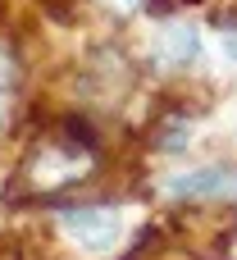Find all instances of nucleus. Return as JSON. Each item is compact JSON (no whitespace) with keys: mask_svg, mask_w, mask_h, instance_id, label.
Instances as JSON below:
<instances>
[{"mask_svg":"<svg viewBox=\"0 0 237 260\" xmlns=\"http://www.w3.org/2000/svg\"><path fill=\"white\" fill-rule=\"evenodd\" d=\"M114 5H119V9H137L142 0H114Z\"/></svg>","mask_w":237,"mask_h":260,"instance_id":"0eeeda50","label":"nucleus"},{"mask_svg":"<svg viewBox=\"0 0 237 260\" xmlns=\"http://www.w3.org/2000/svg\"><path fill=\"white\" fill-rule=\"evenodd\" d=\"M237 192V169L228 165H206V169H192V174H178L169 178V197H192V201H210V197H233Z\"/></svg>","mask_w":237,"mask_h":260,"instance_id":"f03ea898","label":"nucleus"},{"mask_svg":"<svg viewBox=\"0 0 237 260\" xmlns=\"http://www.w3.org/2000/svg\"><path fill=\"white\" fill-rule=\"evenodd\" d=\"M187 133H192L187 119H169V123L155 133V146H160V151H183V146H187Z\"/></svg>","mask_w":237,"mask_h":260,"instance_id":"20e7f679","label":"nucleus"},{"mask_svg":"<svg viewBox=\"0 0 237 260\" xmlns=\"http://www.w3.org/2000/svg\"><path fill=\"white\" fill-rule=\"evenodd\" d=\"M5 87H9V64L0 59V119H5Z\"/></svg>","mask_w":237,"mask_h":260,"instance_id":"423d86ee","label":"nucleus"},{"mask_svg":"<svg viewBox=\"0 0 237 260\" xmlns=\"http://www.w3.org/2000/svg\"><path fill=\"white\" fill-rule=\"evenodd\" d=\"M196 55H201V32H196L192 23H169V27L155 37V59L169 64V69H187Z\"/></svg>","mask_w":237,"mask_h":260,"instance_id":"7ed1b4c3","label":"nucleus"},{"mask_svg":"<svg viewBox=\"0 0 237 260\" xmlns=\"http://www.w3.org/2000/svg\"><path fill=\"white\" fill-rule=\"evenodd\" d=\"M59 224H64V233H69L73 242H82L87 251H105V247L119 238L123 215H119L114 206H69V210H59Z\"/></svg>","mask_w":237,"mask_h":260,"instance_id":"f257e3e1","label":"nucleus"},{"mask_svg":"<svg viewBox=\"0 0 237 260\" xmlns=\"http://www.w3.org/2000/svg\"><path fill=\"white\" fill-rule=\"evenodd\" d=\"M224 50L228 59H237V18H224Z\"/></svg>","mask_w":237,"mask_h":260,"instance_id":"39448f33","label":"nucleus"}]
</instances>
